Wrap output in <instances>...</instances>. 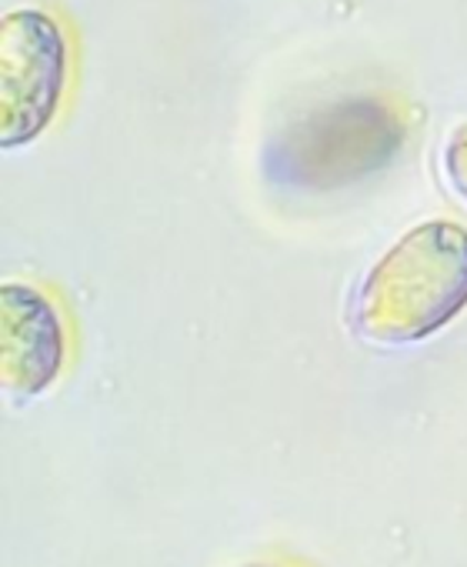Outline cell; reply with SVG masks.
<instances>
[{
	"instance_id": "6da1fadb",
	"label": "cell",
	"mask_w": 467,
	"mask_h": 567,
	"mask_svg": "<svg viewBox=\"0 0 467 567\" xmlns=\"http://www.w3.org/2000/svg\"><path fill=\"white\" fill-rule=\"evenodd\" d=\"M467 308V227L427 220L407 230L364 277L354 324L367 341L411 344Z\"/></svg>"
},
{
	"instance_id": "7a4b0ae2",
	"label": "cell",
	"mask_w": 467,
	"mask_h": 567,
	"mask_svg": "<svg viewBox=\"0 0 467 567\" xmlns=\"http://www.w3.org/2000/svg\"><path fill=\"white\" fill-rule=\"evenodd\" d=\"M404 141L407 124L391 101L347 97L288 124L264 151V174L288 190L328 194L394 164Z\"/></svg>"
},
{
	"instance_id": "3957f363",
	"label": "cell",
	"mask_w": 467,
	"mask_h": 567,
	"mask_svg": "<svg viewBox=\"0 0 467 567\" xmlns=\"http://www.w3.org/2000/svg\"><path fill=\"white\" fill-rule=\"evenodd\" d=\"M68 87V38L34 8L0 24V144L21 147L48 131Z\"/></svg>"
},
{
	"instance_id": "277c9868",
	"label": "cell",
	"mask_w": 467,
	"mask_h": 567,
	"mask_svg": "<svg viewBox=\"0 0 467 567\" xmlns=\"http://www.w3.org/2000/svg\"><path fill=\"white\" fill-rule=\"evenodd\" d=\"M68 334L58 308L28 284H4L0 291V361L4 388L24 401L54 384L64 368Z\"/></svg>"
},
{
	"instance_id": "5b68a950",
	"label": "cell",
	"mask_w": 467,
	"mask_h": 567,
	"mask_svg": "<svg viewBox=\"0 0 467 567\" xmlns=\"http://www.w3.org/2000/svg\"><path fill=\"white\" fill-rule=\"evenodd\" d=\"M444 171H447L454 190L467 200V124H460L450 134V141L444 147Z\"/></svg>"
}]
</instances>
